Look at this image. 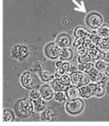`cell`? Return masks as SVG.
Here are the masks:
<instances>
[{
	"label": "cell",
	"instance_id": "cell-1",
	"mask_svg": "<svg viewBox=\"0 0 109 126\" xmlns=\"http://www.w3.org/2000/svg\"><path fill=\"white\" fill-rule=\"evenodd\" d=\"M85 108V103L81 98L67 100L65 102V111L69 115L72 116H78L83 113Z\"/></svg>",
	"mask_w": 109,
	"mask_h": 126
},
{
	"label": "cell",
	"instance_id": "cell-2",
	"mask_svg": "<svg viewBox=\"0 0 109 126\" xmlns=\"http://www.w3.org/2000/svg\"><path fill=\"white\" fill-rule=\"evenodd\" d=\"M103 23V16L96 11L89 12L85 17V24L89 30H97Z\"/></svg>",
	"mask_w": 109,
	"mask_h": 126
},
{
	"label": "cell",
	"instance_id": "cell-3",
	"mask_svg": "<svg viewBox=\"0 0 109 126\" xmlns=\"http://www.w3.org/2000/svg\"><path fill=\"white\" fill-rule=\"evenodd\" d=\"M14 111L16 116L19 118H28L33 111L32 102L26 99L21 100L15 104Z\"/></svg>",
	"mask_w": 109,
	"mask_h": 126
},
{
	"label": "cell",
	"instance_id": "cell-4",
	"mask_svg": "<svg viewBox=\"0 0 109 126\" xmlns=\"http://www.w3.org/2000/svg\"><path fill=\"white\" fill-rule=\"evenodd\" d=\"M70 77H71V85L77 86L78 88L83 86H86L91 83L88 75L80 71H78L71 73Z\"/></svg>",
	"mask_w": 109,
	"mask_h": 126
},
{
	"label": "cell",
	"instance_id": "cell-5",
	"mask_svg": "<svg viewBox=\"0 0 109 126\" xmlns=\"http://www.w3.org/2000/svg\"><path fill=\"white\" fill-rule=\"evenodd\" d=\"M61 53L62 49L54 43V42L49 43L45 46L44 54L50 59H58L61 55Z\"/></svg>",
	"mask_w": 109,
	"mask_h": 126
},
{
	"label": "cell",
	"instance_id": "cell-6",
	"mask_svg": "<svg viewBox=\"0 0 109 126\" xmlns=\"http://www.w3.org/2000/svg\"><path fill=\"white\" fill-rule=\"evenodd\" d=\"M73 38L70 34L68 33H61L57 35L54 43L56 44L60 48H69L73 43Z\"/></svg>",
	"mask_w": 109,
	"mask_h": 126
},
{
	"label": "cell",
	"instance_id": "cell-7",
	"mask_svg": "<svg viewBox=\"0 0 109 126\" xmlns=\"http://www.w3.org/2000/svg\"><path fill=\"white\" fill-rule=\"evenodd\" d=\"M21 84L25 88L32 89L35 86V79L30 71H25L21 77Z\"/></svg>",
	"mask_w": 109,
	"mask_h": 126
},
{
	"label": "cell",
	"instance_id": "cell-8",
	"mask_svg": "<svg viewBox=\"0 0 109 126\" xmlns=\"http://www.w3.org/2000/svg\"><path fill=\"white\" fill-rule=\"evenodd\" d=\"M95 83H89L86 86L80 87V98L83 99H89L93 97L94 94V89Z\"/></svg>",
	"mask_w": 109,
	"mask_h": 126
},
{
	"label": "cell",
	"instance_id": "cell-9",
	"mask_svg": "<svg viewBox=\"0 0 109 126\" xmlns=\"http://www.w3.org/2000/svg\"><path fill=\"white\" fill-rule=\"evenodd\" d=\"M39 92L41 97L45 101H49L54 97V90L49 84H44L41 86Z\"/></svg>",
	"mask_w": 109,
	"mask_h": 126
},
{
	"label": "cell",
	"instance_id": "cell-10",
	"mask_svg": "<svg viewBox=\"0 0 109 126\" xmlns=\"http://www.w3.org/2000/svg\"><path fill=\"white\" fill-rule=\"evenodd\" d=\"M91 33V31L88 28L83 27L82 25H79L74 29L73 36L74 37H82L86 39H89Z\"/></svg>",
	"mask_w": 109,
	"mask_h": 126
},
{
	"label": "cell",
	"instance_id": "cell-11",
	"mask_svg": "<svg viewBox=\"0 0 109 126\" xmlns=\"http://www.w3.org/2000/svg\"><path fill=\"white\" fill-rule=\"evenodd\" d=\"M12 53L16 58L23 59L27 58L29 54L28 49L25 46H17L14 48L12 50Z\"/></svg>",
	"mask_w": 109,
	"mask_h": 126
},
{
	"label": "cell",
	"instance_id": "cell-12",
	"mask_svg": "<svg viewBox=\"0 0 109 126\" xmlns=\"http://www.w3.org/2000/svg\"><path fill=\"white\" fill-rule=\"evenodd\" d=\"M107 93L105 84L103 82L95 84L93 96L97 98H103Z\"/></svg>",
	"mask_w": 109,
	"mask_h": 126
},
{
	"label": "cell",
	"instance_id": "cell-13",
	"mask_svg": "<svg viewBox=\"0 0 109 126\" xmlns=\"http://www.w3.org/2000/svg\"><path fill=\"white\" fill-rule=\"evenodd\" d=\"M65 93L66 94L68 100L75 99L80 98L79 88L77 86L71 85L70 86L67 87L65 90Z\"/></svg>",
	"mask_w": 109,
	"mask_h": 126
},
{
	"label": "cell",
	"instance_id": "cell-14",
	"mask_svg": "<svg viewBox=\"0 0 109 126\" xmlns=\"http://www.w3.org/2000/svg\"><path fill=\"white\" fill-rule=\"evenodd\" d=\"M87 53L91 55L93 62L96 61L97 60H101V59H106L107 58V55L105 53L99 50L97 47H95L94 48L92 49V50H89L87 51Z\"/></svg>",
	"mask_w": 109,
	"mask_h": 126
},
{
	"label": "cell",
	"instance_id": "cell-15",
	"mask_svg": "<svg viewBox=\"0 0 109 126\" xmlns=\"http://www.w3.org/2000/svg\"><path fill=\"white\" fill-rule=\"evenodd\" d=\"M32 104H33V111H35L36 113H41L42 111H44L46 109V101L44 100H43L41 97L33 100Z\"/></svg>",
	"mask_w": 109,
	"mask_h": 126
},
{
	"label": "cell",
	"instance_id": "cell-16",
	"mask_svg": "<svg viewBox=\"0 0 109 126\" xmlns=\"http://www.w3.org/2000/svg\"><path fill=\"white\" fill-rule=\"evenodd\" d=\"M74 57V52L71 48H67L62 49L61 55L59 60L63 62H69Z\"/></svg>",
	"mask_w": 109,
	"mask_h": 126
},
{
	"label": "cell",
	"instance_id": "cell-17",
	"mask_svg": "<svg viewBox=\"0 0 109 126\" xmlns=\"http://www.w3.org/2000/svg\"><path fill=\"white\" fill-rule=\"evenodd\" d=\"M88 76L89 77L90 81L92 83H98L100 82H102V80L104 77V74L103 73L99 72L96 69H94L93 71H92L90 73L88 74Z\"/></svg>",
	"mask_w": 109,
	"mask_h": 126
},
{
	"label": "cell",
	"instance_id": "cell-18",
	"mask_svg": "<svg viewBox=\"0 0 109 126\" xmlns=\"http://www.w3.org/2000/svg\"><path fill=\"white\" fill-rule=\"evenodd\" d=\"M96 32L101 39L109 38V25L103 23L96 30Z\"/></svg>",
	"mask_w": 109,
	"mask_h": 126
},
{
	"label": "cell",
	"instance_id": "cell-19",
	"mask_svg": "<svg viewBox=\"0 0 109 126\" xmlns=\"http://www.w3.org/2000/svg\"><path fill=\"white\" fill-rule=\"evenodd\" d=\"M78 67V71H80V72H83V73H85L87 75H88L89 73H90L92 71L95 69L94 68V64L93 62H91L85 64H78L77 65Z\"/></svg>",
	"mask_w": 109,
	"mask_h": 126
},
{
	"label": "cell",
	"instance_id": "cell-20",
	"mask_svg": "<svg viewBox=\"0 0 109 126\" xmlns=\"http://www.w3.org/2000/svg\"><path fill=\"white\" fill-rule=\"evenodd\" d=\"M55 118L54 113L51 110L46 109L41 113V120L42 121H53Z\"/></svg>",
	"mask_w": 109,
	"mask_h": 126
},
{
	"label": "cell",
	"instance_id": "cell-21",
	"mask_svg": "<svg viewBox=\"0 0 109 126\" xmlns=\"http://www.w3.org/2000/svg\"><path fill=\"white\" fill-rule=\"evenodd\" d=\"M96 47L106 55L109 54V38L101 39Z\"/></svg>",
	"mask_w": 109,
	"mask_h": 126
},
{
	"label": "cell",
	"instance_id": "cell-22",
	"mask_svg": "<svg viewBox=\"0 0 109 126\" xmlns=\"http://www.w3.org/2000/svg\"><path fill=\"white\" fill-rule=\"evenodd\" d=\"M40 79L44 82H49L53 81L54 79V76L53 74H51L50 72L46 70H42L39 72Z\"/></svg>",
	"mask_w": 109,
	"mask_h": 126
},
{
	"label": "cell",
	"instance_id": "cell-23",
	"mask_svg": "<svg viewBox=\"0 0 109 126\" xmlns=\"http://www.w3.org/2000/svg\"><path fill=\"white\" fill-rule=\"evenodd\" d=\"M109 62V61H107L106 59L97 60L96 61L94 62V68L99 72L103 73L107 66Z\"/></svg>",
	"mask_w": 109,
	"mask_h": 126
},
{
	"label": "cell",
	"instance_id": "cell-24",
	"mask_svg": "<svg viewBox=\"0 0 109 126\" xmlns=\"http://www.w3.org/2000/svg\"><path fill=\"white\" fill-rule=\"evenodd\" d=\"M51 87L54 90V92H57V91H65L66 87L64 86V85L60 82L59 79H54L52 81L51 83Z\"/></svg>",
	"mask_w": 109,
	"mask_h": 126
},
{
	"label": "cell",
	"instance_id": "cell-25",
	"mask_svg": "<svg viewBox=\"0 0 109 126\" xmlns=\"http://www.w3.org/2000/svg\"><path fill=\"white\" fill-rule=\"evenodd\" d=\"M15 119V115L11 110L8 109H5L3 113V121L5 122H12Z\"/></svg>",
	"mask_w": 109,
	"mask_h": 126
},
{
	"label": "cell",
	"instance_id": "cell-26",
	"mask_svg": "<svg viewBox=\"0 0 109 126\" xmlns=\"http://www.w3.org/2000/svg\"><path fill=\"white\" fill-rule=\"evenodd\" d=\"M54 100L58 102H66L68 98H67L66 94L65 93V91H57L54 92Z\"/></svg>",
	"mask_w": 109,
	"mask_h": 126
},
{
	"label": "cell",
	"instance_id": "cell-27",
	"mask_svg": "<svg viewBox=\"0 0 109 126\" xmlns=\"http://www.w3.org/2000/svg\"><path fill=\"white\" fill-rule=\"evenodd\" d=\"M77 62L80 64H85L93 62V60H92L91 55L88 53H87L84 55L78 56L77 58Z\"/></svg>",
	"mask_w": 109,
	"mask_h": 126
},
{
	"label": "cell",
	"instance_id": "cell-28",
	"mask_svg": "<svg viewBox=\"0 0 109 126\" xmlns=\"http://www.w3.org/2000/svg\"><path fill=\"white\" fill-rule=\"evenodd\" d=\"M59 80L66 88L68 86H70L71 85V80L69 73H65L63 75H62L59 78Z\"/></svg>",
	"mask_w": 109,
	"mask_h": 126
},
{
	"label": "cell",
	"instance_id": "cell-29",
	"mask_svg": "<svg viewBox=\"0 0 109 126\" xmlns=\"http://www.w3.org/2000/svg\"><path fill=\"white\" fill-rule=\"evenodd\" d=\"M91 35H90L89 39L91 40V41L93 42L94 45L97 47V45L99 44L100 40L101 39L100 37H99V35H97V32H96V30H91Z\"/></svg>",
	"mask_w": 109,
	"mask_h": 126
},
{
	"label": "cell",
	"instance_id": "cell-30",
	"mask_svg": "<svg viewBox=\"0 0 109 126\" xmlns=\"http://www.w3.org/2000/svg\"><path fill=\"white\" fill-rule=\"evenodd\" d=\"M82 46L87 51H89V50H92V49H93V48L96 47V46L94 45V43L91 41L89 39H85L83 41V42L82 43Z\"/></svg>",
	"mask_w": 109,
	"mask_h": 126
},
{
	"label": "cell",
	"instance_id": "cell-31",
	"mask_svg": "<svg viewBox=\"0 0 109 126\" xmlns=\"http://www.w3.org/2000/svg\"><path fill=\"white\" fill-rule=\"evenodd\" d=\"M28 96L30 99L34 100H36L39 98H41V94H40V92L38 90H35V89H32L29 92Z\"/></svg>",
	"mask_w": 109,
	"mask_h": 126
},
{
	"label": "cell",
	"instance_id": "cell-32",
	"mask_svg": "<svg viewBox=\"0 0 109 126\" xmlns=\"http://www.w3.org/2000/svg\"><path fill=\"white\" fill-rule=\"evenodd\" d=\"M75 51L78 56H82V55H85L86 53H87V51H86L85 49L82 46V45L75 48Z\"/></svg>",
	"mask_w": 109,
	"mask_h": 126
},
{
	"label": "cell",
	"instance_id": "cell-33",
	"mask_svg": "<svg viewBox=\"0 0 109 126\" xmlns=\"http://www.w3.org/2000/svg\"><path fill=\"white\" fill-rule=\"evenodd\" d=\"M84 40L85 39L82 38V37H74V39L73 40V43H72V46L74 48H76L80 45H81Z\"/></svg>",
	"mask_w": 109,
	"mask_h": 126
},
{
	"label": "cell",
	"instance_id": "cell-34",
	"mask_svg": "<svg viewBox=\"0 0 109 126\" xmlns=\"http://www.w3.org/2000/svg\"><path fill=\"white\" fill-rule=\"evenodd\" d=\"M65 72L64 71V70L62 69V68H56V70H55V73L54 74V79H59V78L62 75H63L64 74H65Z\"/></svg>",
	"mask_w": 109,
	"mask_h": 126
},
{
	"label": "cell",
	"instance_id": "cell-35",
	"mask_svg": "<svg viewBox=\"0 0 109 126\" xmlns=\"http://www.w3.org/2000/svg\"><path fill=\"white\" fill-rule=\"evenodd\" d=\"M70 65H71V64L69 62H64V63H63L62 66L61 68L64 70V71L66 73H68V72H69Z\"/></svg>",
	"mask_w": 109,
	"mask_h": 126
},
{
	"label": "cell",
	"instance_id": "cell-36",
	"mask_svg": "<svg viewBox=\"0 0 109 126\" xmlns=\"http://www.w3.org/2000/svg\"><path fill=\"white\" fill-rule=\"evenodd\" d=\"M76 71H78V67H77V65L75 64H72L70 65L69 70L68 73L71 74V73L76 72Z\"/></svg>",
	"mask_w": 109,
	"mask_h": 126
},
{
	"label": "cell",
	"instance_id": "cell-37",
	"mask_svg": "<svg viewBox=\"0 0 109 126\" xmlns=\"http://www.w3.org/2000/svg\"><path fill=\"white\" fill-rule=\"evenodd\" d=\"M64 62L60 61V60L58 59V61H56V63H55V66H56V68H61L62 66V64Z\"/></svg>",
	"mask_w": 109,
	"mask_h": 126
},
{
	"label": "cell",
	"instance_id": "cell-38",
	"mask_svg": "<svg viewBox=\"0 0 109 126\" xmlns=\"http://www.w3.org/2000/svg\"><path fill=\"white\" fill-rule=\"evenodd\" d=\"M103 74H104L107 77L109 78V62L108 63L107 66L105 70V71L103 72Z\"/></svg>",
	"mask_w": 109,
	"mask_h": 126
},
{
	"label": "cell",
	"instance_id": "cell-39",
	"mask_svg": "<svg viewBox=\"0 0 109 126\" xmlns=\"http://www.w3.org/2000/svg\"><path fill=\"white\" fill-rule=\"evenodd\" d=\"M106 90H107V92L108 93V94H109V79L108 80V81L106 83Z\"/></svg>",
	"mask_w": 109,
	"mask_h": 126
}]
</instances>
